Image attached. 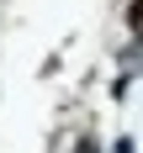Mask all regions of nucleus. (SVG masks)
Masks as SVG:
<instances>
[{
    "label": "nucleus",
    "instance_id": "obj_1",
    "mask_svg": "<svg viewBox=\"0 0 143 153\" xmlns=\"http://www.w3.org/2000/svg\"><path fill=\"white\" fill-rule=\"evenodd\" d=\"M127 32L143 42V0H133V5H127Z\"/></svg>",
    "mask_w": 143,
    "mask_h": 153
},
{
    "label": "nucleus",
    "instance_id": "obj_2",
    "mask_svg": "<svg viewBox=\"0 0 143 153\" xmlns=\"http://www.w3.org/2000/svg\"><path fill=\"white\" fill-rule=\"evenodd\" d=\"M74 153H106V148H101L95 137H79V148H74Z\"/></svg>",
    "mask_w": 143,
    "mask_h": 153
},
{
    "label": "nucleus",
    "instance_id": "obj_3",
    "mask_svg": "<svg viewBox=\"0 0 143 153\" xmlns=\"http://www.w3.org/2000/svg\"><path fill=\"white\" fill-rule=\"evenodd\" d=\"M111 153H138V148H133V137H117V148H111Z\"/></svg>",
    "mask_w": 143,
    "mask_h": 153
}]
</instances>
